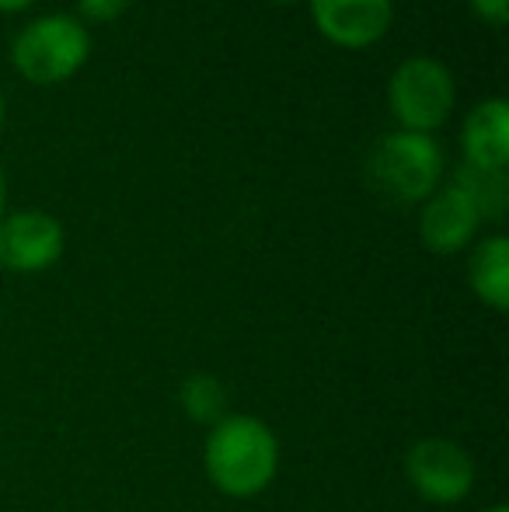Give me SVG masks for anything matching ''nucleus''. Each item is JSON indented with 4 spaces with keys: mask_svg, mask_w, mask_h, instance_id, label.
<instances>
[{
    "mask_svg": "<svg viewBox=\"0 0 509 512\" xmlns=\"http://www.w3.org/2000/svg\"><path fill=\"white\" fill-rule=\"evenodd\" d=\"M4 213H7V171L0 164V220H4Z\"/></svg>",
    "mask_w": 509,
    "mask_h": 512,
    "instance_id": "16",
    "label": "nucleus"
},
{
    "mask_svg": "<svg viewBox=\"0 0 509 512\" xmlns=\"http://www.w3.org/2000/svg\"><path fill=\"white\" fill-rule=\"evenodd\" d=\"M67 234L63 223L46 209H14L0 220V269L35 276L63 258Z\"/></svg>",
    "mask_w": 509,
    "mask_h": 512,
    "instance_id": "6",
    "label": "nucleus"
},
{
    "mask_svg": "<svg viewBox=\"0 0 509 512\" xmlns=\"http://www.w3.org/2000/svg\"><path fill=\"white\" fill-rule=\"evenodd\" d=\"M370 182L394 203H426L447 175V154L440 140L426 133L394 129L374 143L367 157Z\"/></svg>",
    "mask_w": 509,
    "mask_h": 512,
    "instance_id": "3",
    "label": "nucleus"
},
{
    "mask_svg": "<svg viewBox=\"0 0 509 512\" xmlns=\"http://www.w3.org/2000/svg\"><path fill=\"white\" fill-rule=\"evenodd\" d=\"M461 150L464 164L482 171L509 168V102L503 95H489L461 122Z\"/></svg>",
    "mask_w": 509,
    "mask_h": 512,
    "instance_id": "9",
    "label": "nucleus"
},
{
    "mask_svg": "<svg viewBox=\"0 0 509 512\" xmlns=\"http://www.w3.org/2000/svg\"><path fill=\"white\" fill-rule=\"evenodd\" d=\"M91 60V28L77 14H39L18 28L11 67L35 88H56Z\"/></svg>",
    "mask_w": 509,
    "mask_h": 512,
    "instance_id": "2",
    "label": "nucleus"
},
{
    "mask_svg": "<svg viewBox=\"0 0 509 512\" xmlns=\"http://www.w3.org/2000/svg\"><path fill=\"white\" fill-rule=\"evenodd\" d=\"M133 7V0H77V18L84 25H109Z\"/></svg>",
    "mask_w": 509,
    "mask_h": 512,
    "instance_id": "13",
    "label": "nucleus"
},
{
    "mask_svg": "<svg viewBox=\"0 0 509 512\" xmlns=\"http://www.w3.org/2000/svg\"><path fill=\"white\" fill-rule=\"evenodd\" d=\"M468 7L489 28H503L509 18V0H468Z\"/></svg>",
    "mask_w": 509,
    "mask_h": 512,
    "instance_id": "14",
    "label": "nucleus"
},
{
    "mask_svg": "<svg viewBox=\"0 0 509 512\" xmlns=\"http://www.w3.org/2000/svg\"><path fill=\"white\" fill-rule=\"evenodd\" d=\"M485 512H509L506 506H492V509H485Z\"/></svg>",
    "mask_w": 509,
    "mask_h": 512,
    "instance_id": "19",
    "label": "nucleus"
},
{
    "mask_svg": "<svg viewBox=\"0 0 509 512\" xmlns=\"http://www.w3.org/2000/svg\"><path fill=\"white\" fill-rule=\"evenodd\" d=\"M7 119V102H4V91H0V126H4Z\"/></svg>",
    "mask_w": 509,
    "mask_h": 512,
    "instance_id": "17",
    "label": "nucleus"
},
{
    "mask_svg": "<svg viewBox=\"0 0 509 512\" xmlns=\"http://www.w3.org/2000/svg\"><path fill=\"white\" fill-rule=\"evenodd\" d=\"M32 4H39V0H0V14H21Z\"/></svg>",
    "mask_w": 509,
    "mask_h": 512,
    "instance_id": "15",
    "label": "nucleus"
},
{
    "mask_svg": "<svg viewBox=\"0 0 509 512\" xmlns=\"http://www.w3.org/2000/svg\"><path fill=\"white\" fill-rule=\"evenodd\" d=\"M457 81L436 56H408L387 81V112L405 133L436 136L454 115Z\"/></svg>",
    "mask_w": 509,
    "mask_h": 512,
    "instance_id": "4",
    "label": "nucleus"
},
{
    "mask_svg": "<svg viewBox=\"0 0 509 512\" xmlns=\"http://www.w3.org/2000/svg\"><path fill=\"white\" fill-rule=\"evenodd\" d=\"M454 185L471 199V206L478 209L482 223H503L506 209H509V178L506 171H482L471 168V164H461L454 175Z\"/></svg>",
    "mask_w": 509,
    "mask_h": 512,
    "instance_id": "11",
    "label": "nucleus"
},
{
    "mask_svg": "<svg viewBox=\"0 0 509 512\" xmlns=\"http://www.w3.org/2000/svg\"><path fill=\"white\" fill-rule=\"evenodd\" d=\"M269 4H300V0H269Z\"/></svg>",
    "mask_w": 509,
    "mask_h": 512,
    "instance_id": "18",
    "label": "nucleus"
},
{
    "mask_svg": "<svg viewBox=\"0 0 509 512\" xmlns=\"http://www.w3.org/2000/svg\"><path fill=\"white\" fill-rule=\"evenodd\" d=\"M178 405L199 425H217L227 411V387L213 373H192L178 387Z\"/></svg>",
    "mask_w": 509,
    "mask_h": 512,
    "instance_id": "12",
    "label": "nucleus"
},
{
    "mask_svg": "<svg viewBox=\"0 0 509 512\" xmlns=\"http://www.w3.org/2000/svg\"><path fill=\"white\" fill-rule=\"evenodd\" d=\"M478 230H482V216L471 206V199L457 189L454 182L440 185L433 196L422 203L419 213V241L426 251L440 258L461 255L471 244L478 241Z\"/></svg>",
    "mask_w": 509,
    "mask_h": 512,
    "instance_id": "8",
    "label": "nucleus"
},
{
    "mask_svg": "<svg viewBox=\"0 0 509 512\" xmlns=\"http://www.w3.org/2000/svg\"><path fill=\"white\" fill-rule=\"evenodd\" d=\"M405 478L412 492L429 506H457L475 488V460L454 439L429 436L408 446Z\"/></svg>",
    "mask_w": 509,
    "mask_h": 512,
    "instance_id": "5",
    "label": "nucleus"
},
{
    "mask_svg": "<svg viewBox=\"0 0 509 512\" xmlns=\"http://www.w3.org/2000/svg\"><path fill=\"white\" fill-rule=\"evenodd\" d=\"M468 286L489 310L509 307V237L489 234L471 244L468 255Z\"/></svg>",
    "mask_w": 509,
    "mask_h": 512,
    "instance_id": "10",
    "label": "nucleus"
},
{
    "mask_svg": "<svg viewBox=\"0 0 509 512\" xmlns=\"http://www.w3.org/2000/svg\"><path fill=\"white\" fill-rule=\"evenodd\" d=\"M203 467L213 488L227 499H255L276 481L279 439L262 418L224 415L217 425H210Z\"/></svg>",
    "mask_w": 509,
    "mask_h": 512,
    "instance_id": "1",
    "label": "nucleus"
},
{
    "mask_svg": "<svg viewBox=\"0 0 509 512\" xmlns=\"http://www.w3.org/2000/svg\"><path fill=\"white\" fill-rule=\"evenodd\" d=\"M321 39L339 49H370L391 32L394 0H307Z\"/></svg>",
    "mask_w": 509,
    "mask_h": 512,
    "instance_id": "7",
    "label": "nucleus"
}]
</instances>
